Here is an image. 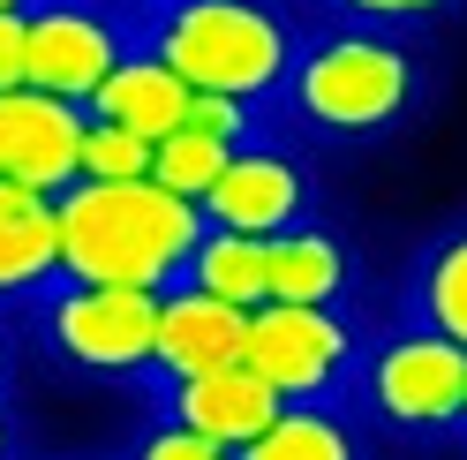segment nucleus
<instances>
[{"label":"nucleus","instance_id":"15","mask_svg":"<svg viewBox=\"0 0 467 460\" xmlns=\"http://www.w3.org/2000/svg\"><path fill=\"white\" fill-rule=\"evenodd\" d=\"M362 438L332 400H286V408L249 438L242 460H355Z\"/></svg>","mask_w":467,"mask_h":460},{"label":"nucleus","instance_id":"22","mask_svg":"<svg viewBox=\"0 0 467 460\" xmlns=\"http://www.w3.org/2000/svg\"><path fill=\"white\" fill-rule=\"evenodd\" d=\"M31 83V8H0V91Z\"/></svg>","mask_w":467,"mask_h":460},{"label":"nucleus","instance_id":"1","mask_svg":"<svg viewBox=\"0 0 467 460\" xmlns=\"http://www.w3.org/2000/svg\"><path fill=\"white\" fill-rule=\"evenodd\" d=\"M203 204L159 174L129 182H76L61 189V279H113V287H173L189 279L203 242Z\"/></svg>","mask_w":467,"mask_h":460},{"label":"nucleus","instance_id":"5","mask_svg":"<svg viewBox=\"0 0 467 460\" xmlns=\"http://www.w3.org/2000/svg\"><path fill=\"white\" fill-rule=\"evenodd\" d=\"M362 400L400 438H445V430H460L467 408V348L437 325H407L377 340L362 362Z\"/></svg>","mask_w":467,"mask_h":460},{"label":"nucleus","instance_id":"7","mask_svg":"<svg viewBox=\"0 0 467 460\" xmlns=\"http://www.w3.org/2000/svg\"><path fill=\"white\" fill-rule=\"evenodd\" d=\"M136 53V31L106 0H38L31 8V83L91 106V91Z\"/></svg>","mask_w":467,"mask_h":460},{"label":"nucleus","instance_id":"25","mask_svg":"<svg viewBox=\"0 0 467 460\" xmlns=\"http://www.w3.org/2000/svg\"><path fill=\"white\" fill-rule=\"evenodd\" d=\"M136 8H151V16H159V8H182V0H136Z\"/></svg>","mask_w":467,"mask_h":460},{"label":"nucleus","instance_id":"21","mask_svg":"<svg viewBox=\"0 0 467 460\" xmlns=\"http://www.w3.org/2000/svg\"><path fill=\"white\" fill-rule=\"evenodd\" d=\"M136 453H143V460H226V445L212 438V430H196V423H166V430H151Z\"/></svg>","mask_w":467,"mask_h":460},{"label":"nucleus","instance_id":"18","mask_svg":"<svg viewBox=\"0 0 467 460\" xmlns=\"http://www.w3.org/2000/svg\"><path fill=\"white\" fill-rule=\"evenodd\" d=\"M226 159H234V143L203 136V129H173V136L159 143L151 174H159L166 189H182V196H196V204H203V189H212V182L226 174Z\"/></svg>","mask_w":467,"mask_h":460},{"label":"nucleus","instance_id":"28","mask_svg":"<svg viewBox=\"0 0 467 460\" xmlns=\"http://www.w3.org/2000/svg\"><path fill=\"white\" fill-rule=\"evenodd\" d=\"M460 430H467V408H460Z\"/></svg>","mask_w":467,"mask_h":460},{"label":"nucleus","instance_id":"2","mask_svg":"<svg viewBox=\"0 0 467 460\" xmlns=\"http://www.w3.org/2000/svg\"><path fill=\"white\" fill-rule=\"evenodd\" d=\"M189 76V91H234L249 106H265L286 91L295 76V23H286L272 0H182V8L151 16V38H143Z\"/></svg>","mask_w":467,"mask_h":460},{"label":"nucleus","instance_id":"10","mask_svg":"<svg viewBox=\"0 0 467 460\" xmlns=\"http://www.w3.org/2000/svg\"><path fill=\"white\" fill-rule=\"evenodd\" d=\"M309 212V174L286 152H265V143H234L226 174L203 189V219L212 226H242V235H279Z\"/></svg>","mask_w":467,"mask_h":460},{"label":"nucleus","instance_id":"6","mask_svg":"<svg viewBox=\"0 0 467 460\" xmlns=\"http://www.w3.org/2000/svg\"><path fill=\"white\" fill-rule=\"evenodd\" d=\"M242 362L279 400H332L347 378H362V332L339 318V302H256Z\"/></svg>","mask_w":467,"mask_h":460},{"label":"nucleus","instance_id":"11","mask_svg":"<svg viewBox=\"0 0 467 460\" xmlns=\"http://www.w3.org/2000/svg\"><path fill=\"white\" fill-rule=\"evenodd\" d=\"M61 279V196L0 182V302H31Z\"/></svg>","mask_w":467,"mask_h":460},{"label":"nucleus","instance_id":"24","mask_svg":"<svg viewBox=\"0 0 467 460\" xmlns=\"http://www.w3.org/2000/svg\"><path fill=\"white\" fill-rule=\"evenodd\" d=\"M0 453H16V423H8V408H0Z\"/></svg>","mask_w":467,"mask_h":460},{"label":"nucleus","instance_id":"26","mask_svg":"<svg viewBox=\"0 0 467 460\" xmlns=\"http://www.w3.org/2000/svg\"><path fill=\"white\" fill-rule=\"evenodd\" d=\"M0 385H8V340H0Z\"/></svg>","mask_w":467,"mask_h":460},{"label":"nucleus","instance_id":"20","mask_svg":"<svg viewBox=\"0 0 467 460\" xmlns=\"http://www.w3.org/2000/svg\"><path fill=\"white\" fill-rule=\"evenodd\" d=\"M182 129H203L219 143H249L256 113H249V99H234V91H189V121Z\"/></svg>","mask_w":467,"mask_h":460},{"label":"nucleus","instance_id":"12","mask_svg":"<svg viewBox=\"0 0 467 460\" xmlns=\"http://www.w3.org/2000/svg\"><path fill=\"white\" fill-rule=\"evenodd\" d=\"M173 392V423H196V430H212V438L226 453H249V438L265 430L286 400L256 378L249 362H226V370H203V378H166Z\"/></svg>","mask_w":467,"mask_h":460},{"label":"nucleus","instance_id":"23","mask_svg":"<svg viewBox=\"0 0 467 460\" xmlns=\"http://www.w3.org/2000/svg\"><path fill=\"white\" fill-rule=\"evenodd\" d=\"M332 8L355 16V23H422V16L460 8V0H332Z\"/></svg>","mask_w":467,"mask_h":460},{"label":"nucleus","instance_id":"27","mask_svg":"<svg viewBox=\"0 0 467 460\" xmlns=\"http://www.w3.org/2000/svg\"><path fill=\"white\" fill-rule=\"evenodd\" d=\"M0 8H38V0H0Z\"/></svg>","mask_w":467,"mask_h":460},{"label":"nucleus","instance_id":"19","mask_svg":"<svg viewBox=\"0 0 467 460\" xmlns=\"http://www.w3.org/2000/svg\"><path fill=\"white\" fill-rule=\"evenodd\" d=\"M151 159H159L151 136H136V129L99 121V113H91V129H83V182H129V174H151Z\"/></svg>","mask_w":467,"mask_h":460},{"label":"nucleus","instance_id":"17","mask_svg":"<svg viewBox=\"0 0 467 460\" xmlns=\"http://www.w3.org/2000/svg\"><path fill=\"white\" fill-rule=\"evenodd\" d=\"M415 318L437 325V332H452L467 348V226H452V235L422 256V272H415Z\"/></svg>","mask_w":467,"mask_h":460},{"label":"nucleus","instance_id":"8","mask_svg":"<svg viewBox=\"0 0 467 460\" xmlns=\"http://www.w3.org/2000/svg\"><path fill=\"white\" fill-rule=\"evenodd\" d=\"M83 129H91V106L53 99L38 83H16L0 91V182L23 189H76L83 182Z\"/></svg>","mask_w":467,"mask_h":460},{"label":"nucleus","instance_id":"3","mask_svg":"<svg viewBox=\"0 0 467 460\" xmlns=\"http://www.w3.org/2000/svg\"><path fill=\"white\" fill-rule=\"evenodd\" d=\"M286 99L309 129L325 136H392L407 113H415V53H407L385 23H347V31L317 38L295 53V76H286Z\"/></svg>","mask_w":467,"mask_h":460},{"label":"nucleus","instance_id":"16","mask_svg":"<svg viewBox=\"0 0 467 460\" xmlns=\"http://www.w3.org/2000/svg\"><path fill=\"white\" fill-rule=\"evenodd\" d=\"M189 279L212 287L226 302H272V235H242V226H203V242L189 256Z\"/></svg>","mask_w":467,"mask_h":460},{"label":"nucleus","instance_id":"9","mask_svg":"<svg viewBox=\"0 0 467 460\" xmlns=\"http://www.w3.org/2000/svg\"><path fill=\"white\" fill-rule=\"evenodd\" d=\"M242 340H249V309L212 295L196 279H173L159 295V370L151 378H203V370H226L242 362Z\"/></svg>","mask_w":467,"mask_h":460},{"label":"nucleus","instance_id":"4","mask_svg":"<svg viewBox=\"0 0 467 460\" xmlns=\"http://www.w3.org/2000/svg\"><path fill=\"white\" fill-rule=\"evenodd\" d=\"M159 295L166 287L53 279L38 318L61 362L91 370V378H143V370H159Z\"/></svg>","mask_w":467,"mask_h":460},{"label":"nucleus","instance_id":"14","mask_svg":"<svg viewBox=\"0 0 467 460\" xmlns=\"http://www.w3.org/2000/svg\"><path fill=\"white\" fill-rule=\"evenodd\" d=\"M347 242L332 235V226H279L272 235V295L279 302H339L347 295Z\"/></svg>","mask_w":467,"mask_h":460},{"label":"nucleus","instance_id":"13","mask_svg":"<svg viewBox=\"0 0 467 460\" xmlns=\"http://www.w3.org/2000/svg\"><path fill=\"white\" fill-rule=\"evenodd\" d=\"M91 113H99V121L136 129V136H151V143H166L173 129L189 121V76L173 61H159L151 46H136L129 61L91 91Z\"/></svg>","mask_w":467,"mask_h":460}]
</instances>
